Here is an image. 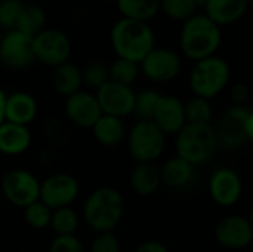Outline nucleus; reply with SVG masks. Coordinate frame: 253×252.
Returning <instances> with one entry per match:
<instances>
[{"instance_id":"13","label":"nucleus","mask_w":253,"mask_h":252,"mask_svg":"<svg viewBox=\"0 0 253 252\" xmlns=\"http://www.w3.org/2000/svg\"><path fill=\"white\" fill-rule=\"evenodd\" d=\"M79 181L70 174H53L40 184V201L52 211L70 206L79 196Z\"/></svg>"},{"instance_id":"33","label":"nucleus","mask_w":253,"mask_h":252,"mask_svg":"<svg viewBox=\"0 0 253 252\" xmlns=\"http://www.w3.org/2000/svg\"><path fill=\"white\" fill-rule=\"evenodd\" d=\"M24 6V0H0V28L3 31L16 28V22Z\"/></svg>"},{"instance_id":"19","label":"nucleus","mask_w":253,"mask_h":252,"mask_svg":"<svg viewBox=\"0 0 253 252\" xmlns=\"http://www.w3.org/2000/svg\"><path fill=\"white\" fill-rule=\"evenodd\" d=\"M205 15L212 19L216 25H230L242 19L249 9L246 0H208Z\"/></svg>"},{"instance_id":"16","label":"nucleus","mask_w":253,"mask_h":252,"mask_svg":"<svg viewBox=\"0 0 253 252\" xmlns=\"http://www.w3.org/2000/svg\"><path fill=\"white\" fill-rule=\"evenodd\" d=\"M64 111L67 119L79 128H93V125L104 114L96 95L79 91L65 100Z\"/></svg>"},{"instance_id":"22","label":"nucleus","mask_w":253,"mask_h":252,"mask_svg":"<svg viewBox=\"0 0 253 252\" xmlns=\"http://www.w3.org/2000/svg\"><path fill=\"white\" fill-rule=\"evenodd\" d=\"M162 183L170 189H182L188 186L196 177V166L190 162L173 156L168 159L160 168Z\"/></svg>"},{"instance_id":"17","label":"nucleus","mask_w":253,"mask_h":252,"mask_svg":"<svg viewBox=\"0 0 253 252\" xmlns=\"http://www.w3.org/2000/svg\"><path fill=\"white\" fill-rule=\"evenodd\" d=\"M153 122L166 135H178L187 125L185 102L175 95H162L157 102Z\"/></svg>"},{"instance_id":"26","label":"nucleus","mask_w":253,"mask_h":252,"mask_svg":"<svg viewBox=\"0 0 253 252\" xmlns=\"http://www.w3.org/2000/svg\"><path fill=\"white\" fill-rule=\"evenodd\" d=\"M46 21H47V13L46 10L36 3H25L19 19L16 22V28L31 37L39 34L42 30L46 28Z\"/></svg>"},{"instance_id":"2","label":"nucleus","mask_w":253,"mask_h":252,"mask_svg":"<svg viewBox=\"0 0 253 252\" xmlns=\"http://www.w3.org/2000/svg\"><path fill=\"white\" fill-rule=\"evenodd\" d=\"M222 42L221 27L209 19L205 13L194 15L182 24L179 45L182 53L197 62L216 55Z\"/></svg>"},{"instance_id":"18","label":"nucleus","mask_w":253,"mask_h":252,"mask_svg":"<svg viewBox=\"0 0 253 252\" xmlns=\"http://www.w3.org/2000/svg\"><path fill=\"white\" fill-rule=\"evenodd\" d=\"M37 116L36 98L24 91L7 95L6 100V122L28 126Z\"/></svg>"},{"instance_id":"39","label":"nucleus","mask_w":253,"mask_h":252,"mask_svg":"<svg viewBox=\"0 0 253 252\" xmlns=\"http://www.w3.org/2000/svg\"><path fill=\"white\" fill-rule=\"evenodd\" d=\"M6 100H7V95L0 88V125L6 122Z\"/></svg>"},{"instance_id":"44","label":"nucleus","mask_w":253,"mask_h":252,"mask_svg":"<svg viewBox=\"0 0 253 252\" xmlns=\"http://www.w3.org/2000/svg\"><path fill=\"white\" fill-rule=\"evenodd\" d=\"M246 1H248V4H249V6H253V0H246Z\"/></svg>"},{"instance_id":"9","label":"nucleus","mask_w":253,"mask_h":252,"mask_svg":"<svg viewBox=\"0 0 253 252\" xmlns=\"http://www.w3.org/2000/svg\"><path fill=\"white\" fill-rule=\"evenodd\" d=\"M251 110L245 105H233L230 107L221 117L216 131L218 144L228 149L237 150L243 147L248 138V117Z\"/></svg>"},{"instance_id":"35","label":"nucleus","mask_w":253,"mask_h":252,"mask_svg":"<svg viewBox=\"0 0 253 252\" xmlns=\"http://www.w3.org/2000/svg\"><path fill=\"white\" fill-rule=\"evenodd\" d=\"M120 241L113 232L98 233L90 244L89 252H120Z\"/></svg>"},{"instance_id":"45","label":"nucleus","mask_w":253,"mask_h":252,"mask_svg":"<svg viewBox=\"0 0 253 252\" xmlns=\"http://www.w3.org/2000/svg\"><path fill=\"white\" fill-rule=\"evenodd\" d=\"M105 1H117V0H105Z\"/></svg>"},{"instance_id":"12","label":"nucleus","mask_w":253,"mask_h":252,"mask_svg":"<svg viewBox=\"0 0 253 252\" xmlns=\"http://www.w3.org/2000/svg\"><path fill=\"white\" fill-rule=\"evenodd\" d=\"M147 79L156 83H168L175 80L181 73V56L168 48H154L139 64Z\"/></svg>"},{"instance_id":"3","label":"nucleus","mask_w":253,"mask_h":252,"mask_svg":"<svg viewBox=\"0 0 253 252\" xmlns=\"http://www.w3.org/2000/svg\"><path fill=\"white\" fill-rule=\"evenodd\" d=\"M125 214V198L114 187L93 190L83 206V217L87 226L96 233L113 232Z\"/></svg>"},{"instance_id":"32","label":"nucleus","mask_w":253,"mask_h":252,"mask_svg":"<svg viewBox=\"0 0 253 252\" xmlns=\"http://www.w3.org/2000/svg\"><path fill=\"white\" fill-rule=\"evenodd\" d=\"M162 94L154 89H144L136 94L135 100V114L139 117V120H153L157 102L160 100Z\"/></svg>"},{"instance_id":"42","label":"nucleus","mask_w":253,"mask_h":252,"mask_svg":"<svg viewBox=\"0 0 253 252\" xmlns=\"http://www.w3.org/2000/svg\"><path fill=\"white\" fill-rule=\"evenodd\" d=\"M194 1H196V4H197V6H205L208 0H194Z\"/></svg>"},{"instance_id":"6","label":"nucleus","mask_w":253,"mask_h":252,"mask_svg":"<svg viewBox=\"0 0 253 252\" xmlns=\"http://www.w3.org/2000/svg\"><path fill=\"white\" fill-rule=\"evenodd\" d=\"M166 149V134L153 120H138L127 134V150L136 163H153Z\"/></svg>"},{"instance_id":"40","label":"nucleus","mask_w":253,"mask_h":252,"mask_svg":"<svg viewBox=\"0 0 253 252\" xmlns=\"http://www.w3.org/2000/svg\"><path fill=\"white\" fill-rule=\"evenodd\" d=\"M248 138L253 144V110H251L249 117H248Z\"/></svg>"},{"instance_id":"25","label":"nucleus","mask_w":253,"mask_h":252,"mask_svg":"<svg viewBox=\"0 0 253 252\" xmlns=\"http://www.w3.org/2000/svg\"><path fill=\"white\" fill-rule=\"evenodd\" d=\"M122 18L148 22L160 12V0H117Z\"/></svg>"},{"instance_id":"11","label":"nucleus","mask_w":253,"mask_h":252,"mask_svg":"<svg viewBox=\"0 0 253 252\" xmlns=\"http://www.w3.org/2000/svg\"><path fill=\"white\" fill-rule=\"evenodd\" d=\"M95 95L104 114L123 119L135 113L136 92L132 89V86H125L108 80L99 89H96Z\"/></svg>"},{"instance_id":"28","label":"nucleus","mask_w":253,"mask_h":252,"mask_svg":"<svg viewBox=\"0 0 253 252\" xmlns=\"http://www.w3.org/2000/svg\"><path fill=\"white\" fill-rule=\"evenodd\" d=\"M197 4L194 0H160V10L175 22H187L196 15Z\"/></svg>"},{"instance_id":"1","label":"nucleus","mask_w":253,"mask_h":252,"mask_svg":"<svg viewBox=\"0 0 253 252\" xmlns=\"http://www.w3.org/2000/svg\"><path fill=\"white\" fill-rule=\"evenodd\" d=\"M110 42L117 58L141 64L156 48L154 31L148 22L120 18L110 31Z\"/></svg>"},{"instance_id":"10","label":"nucleus","mask_w":253,"mask_h":252,"mask_svg":"<svg viewBox=\"0 0 253 252\" xmlns=\"http://www.w3.org/2000/svg\"><path fill=\"white\" fill-rule=\"evenodd\" d=\"M33 37L19 31H4L0 45V62L9 70H24L34 61Z\"/></svg>"},{"instance_id":"14","label":"nucleus","mask_w":253,"mask_h":252,"mask_svg":"<svg viewBox=\"0 0 253 252\" xmlns=\"http://www.w3.org/2000/svg\"><path fill=\"white\" fill-rule=\"evenodd\" d=\"M209 193L218 206L231 208L243 196V180L233 168H219L209 180Z\"/></svg>"},{"instance_id":"27","label":"nucleus","mask_w":253,"mask_h":252,"mask_svg":"<svg viewBox=\"0 0 253 252\" xmlns=\"http://www.w3.org/2000/svg\"><path fill=\"white\" fill-rule=\"evenodd\" d=\"M187 125H211L213 110L211 101L202 97H193L185 102Z\"/></svg>"},{"instance_id":"29","label":"nucleus","mask_w":253,"mask_h":252,"mask_svg":"<svg viewBox=\"0 0 253 252\" xmlns=\"http://www.w3.org/2000/svg\"><path fill=\"white\" fill-rule=\"evenodd\" d=\"M139 64L132 62L129 59H123V58H117L110 67H108V73H110V80L116 82L119 85H125V86H132L135 83V80L139 76Z\"/></svg>"},{"instance_id":"30","label":"nucleus","mask_w":253,"mask_h":252,"mask_svg":"<svg viewBox=\"0 0 253 252\" xmlns=\"http://www.w3.org/2000/svg\"><path fill=\"white\" fill-rule=\"evenodd\" d=\"M50 227L56 233V236L74 235L77 232V229H79V215L70 206L55 209L53 214H52Z\"/></svg>"},{"instance_id":"15","label":"nucleus","mask_w":253,"mask_h":252,"mask_svg":"<svg viewBox=\"0 0 253 252\" xmlns=\"http://www.w3.org/2000/svg\"><path fill=\"white\" fill-rule=\"evenodd\" d=\"M216 242L227 250H245L253 242V229L246 217L228 215L218 221L215 227Z\"/></svg>"},{"instance_id":"34","label":"nucleus","mask_w":253,"mask_h":252,"mask_svg":"<svg viewBox=\"0 0 253 252\" xmlns=\"http://www.w3.org/2000/svg\"><path fill=\"white\" fill-rule=\"evenodd\" d=\"M82 74H83V83L90 88H95V89H99L104 83H107L110 80L108 67L99 61L89 62L82 70Z\"/></svg>"},{"instance_id":"23","label":"nucleus","mask_w":253,"mask_h":252,"mask_svg":"<svg viewBox=\"0 0 253 252\" xmlns=\"http://www.w3.org/2000/svg\"><path fill=\"white\" fill-rule=\"evenodd\" d=\"M95 140L104 147H117L126 138V126L123 119L102 114L92 128Z\"/></svg>"},{"instance_id":"20","label":"nucleus","mask_w":253,"mask_h":252,"mask_svg":"<svg viewBox=\"0 0 253 252\" xmlns=\"http://www.w3.org/2000/svg\"><path fill=\"white\" fill-rule=\"evenodd\" d=\"M129 183L138 196H153L159 192L162 183L160 168L154 163H136L129 175Z\"/></svg>"},{"instance_id":"37","label":"nucleus","mask_w":253,"mask_h":252,"mask_svg":"<svg viewBox=\"0 0 253 252\" xmlns=\"http://www.w3.org/2000/svg\"><path fill=\"white\" fill-rule=\"evenodd\" d=\"M230 95H231L233 105H245V102L249 100L251 89L246 83H236L234 86H231Z\"/></svg>"},{"instance_id":"5","label":"nucleus","mask_w":253,"mask_h":252,"mask_svg":"<svg viewBox=\"0 0 253 252\" xmlns=\"http://www.w3.org/2000/svg\"><path fill=\"white\" fill-rule=\"evenodd\" d=\"M230 79V64L224 58L213 55L194 62L188 82L196 97H202L211 101L228 86Z\"/></svg>"},{"instance_id":"31","label":"nucleus","mask_w":253,"mask_h":252,"mask_svg":"<svg viewBox=\"0 0 253 252\" xmlns=\"http://www.w3.org/2000/svg\"><path fill=\"white\" fill-rule=\"evenodd\" d=\"M52 214H53V211L47 205H44L42 201H37V202L31 203L30 206L24 208L25 223L31 229H36V230L47 227L52 221Z\"/></svg>"},{"instance_id":"36","label":"nucleus","mask_w":253,"mask_h":252,"mask_svg":"<svg viewBox=\"0 0 253 252\" xmlns=\"http://www.w3.org/2000/svg\"><path fill=\"white\" fill-rule=\"evenodd\" d=\"M49 252H86V250L74 235H70L56 236L49 247Z\"/></svg>"},{"instance_id":"21","label":"nucleus","mask_w":253,"mask_h":252,"mask_svg":"<svg viewBox=\"0 0 253 252\" xmlns=\"http://www.w3.org/2000/svg\"><path fill=\"white\" fill-rule=\"evenodd\" d=\"M31 134L28 126L4 122L0 125V153L16 156L28 150Z\"/></svg>"},{"instance_id":"4","label":"nucleus","mask_w":253,"mask_h":252,"mask_svg":"<svg viewBox=\"0 0 253 252\" xmlns=\"http://www.w3.org/2000/svg\"><path fill=\"white\" fill-rule=\"evenodd\" d=\"M218 146L216 131L212 125H185L175 140L176 156L193 166L212 160Z\"/></svg>"},{"instance_id":"41","label":"nucleus","mask_w":253,"mask_h":252,"mask_svg":"<svg viewBox=\"0 0 253 252\" xmlns=\"http://www.w3.org/2000/svg\"><path fill=\"white\" fill-rule=\"evenodd\" d=\"M246 218H248L249 224L252 226V229H253V206L249 209V214H248V217H246Z\"/></svg>"},{"instance_id":"24","label":"nucleus","mask_w":253,"mask_h":252,"mask_svg":"<svg viewBox=\"0 0 253 252\" xmlns=\"http://www.w3.org/2000/svg\"><path fill=\"white\" fill-rule=\"evenodd\" d=\"M52 83L58 94L68 98V97L77 94L83 85L82 70L70 61L64 62L53 70Z\"/></svg>"},{"instance_id":"8","label":"nucleus","mask_w":253,"mask_h":252,"mask_svg":"<svg viewBox=\"0 0 253 252\" xmlns=\"http://www.w3.org/2000/svg\"><path fill=\"white\" fill-rule=\"evenodd\" d=\"M39 180L25 169L9 171L1 180V192L4 198L18 208H27L40 201Z\"/></svg>"},{"instance_id":"38","label":"nucleus","mask_w":253,"mask_h":252,"mask_svg":"<svg viewBox=\"0 0 253 252\" xmlns=\"http://www.w3.org/2000/svg\"><path fill=\"white\" fill-rule=\"evenodd\" d=\"M135 252H170L169 248L166 245H163L162 242L159 241H147V242H142Z\"/></svg>"},{"instance_id":"7","label":"nucleus","mask_w":253,"mask_h":252,"mask_svg":"<svg viewBox=\"0 0 253 252\" xmlns=\"http://www.w3.org/2000/svg\"><path fill=\"white\" fill-rule=\"evenodd\" d=\"M33 49L39 62L56 68L70 61L71 40L62 30L46 27L33 37Z\"/></svg>"},{"instance_id":"43","label":"nucleus","mask_w":253,"mask_h":252,"mask_svg":"<svg viewBox=\"0 0 253 252\" xmlns=\"http://www.w3.org/2000/svg\"><path fill=\"white\" fill-rule=\"evenodd\" d=\"M3 36H4V31L0 28V45H1V40H3Z\"/></svg>"}]
</instances>
